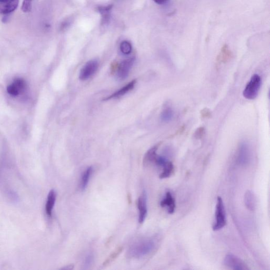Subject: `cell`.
<instances>
[{
  "instance_id": "13",
  "label": "cell",
  "mask_w": 270,
  "mask_h": 270,
  "mask_svg": "<svg viewBox=\"0 0 270 270\" xmlns=\"http://www.w3.org/2000/svg\"><path fill=\"white\" fill-rule=\"evenodd\" d=\"M136 84V80H133L131 81L125 86L123 87L121 89L119 90V91H117L113 94L111 95L108 97V98H105L104 99H103V100H108L114 98H121V97L126 94L130 91H131V90L133 89Z\"/></svg>"
},
{
  "instance_id": "23",
  "label": "cell",
  "mask_w": 270,
  "mask_h": 270,
  "mask_svg": "<svg viewBox=\"0 0 270 270\" xmlns=\"http://www.w3.org/2000/svg\"><path fill=\"white\" fill-rule=\"evenodd\" d=\"M33 0H24L22 9L25 13L29 12L32 10Z\"/></svg>"
},
{
  "instance_id": "3",
  "label": "cell",
  "mask_w": 270,
  "mask_h": 270,
  "mask_svg": "<svg viewBox=\"0 0 270 270\" xmlns=\"http://www.w3.org/2000/svg\"><path fill=\"white\" fill-rule=\"evenodd\" d=\"M135 245L131 248V254L140 257L151 252L155 247V242L151 239L142 240L139 245Z\"/></svg>"
},
{
  "instance_id": "20",
  "label": "cell",
  "mask_w": 270,
  "mask_h": 270,
  "mask_svg": "<svg viewBox=\"0 0 270 270\" xmlns=\"http://www.w3.org/2000/svg\"><path fill=\"white\" fill-rule=\"evenodd\" d=\"M113 6L112 5L106 6L99 7L98 10L102 16V23L105 25L108 23L109 20L110 10L112 9Z\"/></svg>"
},
{
  "instance_id": "17",
  "label": "cell",
  "mask_w": 270,
  "mask_h": 270,
  "mask_svg": "<svg viewBox=\"0 0 270 270\" xmlns=\"http://www.w3.org/2000/svg\"><path fill=\"white\" fill-rule=\"evenodd\" d=\"M93 172V168L92 166H90L85 171L83 172L81 180H80V189L82 191H85L88 184L90 178L92 176Z\"/></svg>"
},
{
  "instance_id": "25",
  "label": "cell",
  "mask_w": 270,
  "mask_h": 270,
  "mask_svg": "<svg viewBox=\"0 0 270 270\" xmlns=\"http://www.w3.org/2000/svg\"><path fill=\"white\" fill-rule=\"evenodd\" d=\"M200 115L203 119H210L212 116L211 111L209 108H205L200 110Z\"/></svg>"
},
{
  "instance_id": "4",
  "label": "cell",
  "mask_w": 270,
  "mask_h": 270,
  "mask_svg": "<svg viewBox=\"0 0 270 270\" xmlns=\"http://www.w3.org/2000/svg\"><path fill=\"white\" fill-rule=\"evenodd\" d=\"M251 160V153L250 147L246 143H242L238 147L235 161L242 167H245Z\"/></svg>"
},
{
  "instance_id": "11",
  "label": "cell",
  "mask_w": 270,
  "mask_h": 270,
  "mask_svg": "<svg viewBox=\"0 0 270 270\" xmlns=\"http://www.w3.org/2000/svg\"><path fill=\"white\" fill-rule=\"evenodd\" d=\"M160 205L162 207H166L169 214L174 213L176 209L175 200L170 192L166 193L165 197L162 200Z\"/></svg>"
},
{
  "instance_id": "5",
  "label": "cell",
  "mask_w": 270,
  "mask_h": 270,
  "mask_svg": "<svg viewBox=\"0 0 270 270\" xmlns=\"http://www.w3.org/2000/svg\"><path fill=\"white\" fill-rule=\"evenodd\" d=\"M224 264L225 266L232 270H248L250 269L243 260L231 254L226 255Z\"/></svg>"
},
{
  "instance_id": "19",
  "label": "cell",
  "mask_w": 270,
  "mask_h": 270,
  "mask_svg": "<svg viewBox=\"0 0 270 270\" xmlns=\"http://www.w3.org/2000/svg\"><path fill=\"white\" fill-rule=\"evenodd\" d=\"M174 116V111L172 107L166 105L163 109L161 114V120L164 123H169Z\"/></svg>"
},
{
  "instance_id": "14",
  "label": "cell",
  "mask_w": 270,
  "mask_h": 270,
  "mask_svg": "<svg viewBox=\"0 0 270 270\" xmlns=\"http://www.w3.org/2000/svg\"><path fill=\"white\" fill-rule=\"evenodd\" d=\"M245 204L246 208L250 211H254L257 207V199L253 191L248 190L245 195Z\"/></svg>"
},
{
  "instance_id": "22",
  "label": "cell",
  "mask_w": 270,
  "mask_h": 270,
  "mask_svg": "<svg viewBox=\"0 0 270 270\" xmlns=\"http://www.w3.org/2000/svg\"><path fill=\"white\" fill-rule=\"evenodd\" d=\"M120 49L123 54L128 55L132 51V46L128 41H123L121 44Z\"/></svg>"
},
{
  "instance_id": "1",
  "label": "cell",
  "mask_w": 270,
  "mask_h": 270,
  "mask_svg": "<svg viewBox=\"0 0 270 270\" xmlns=\"http://www.w3.org/2000/svg\"><path fill=\"white\" fill-rule=\"evenodd\" d=\"M261 86V78L260 76L258 74L253 75L243 92L244 98L249 100H253L257 98Z\"/></svg>"
},
{
  "instance_id": "24",
  "label": "cell",
  "mask_w": 270,
  "mask_h": 270,
  "mask_svg": "<svg viewBox=\"0 0 270 270\" xmlns=\"http://www.w3.org/2000/svg\"><path fill=\"white\" fill-rule=\"evenodd\" d=\"M205 134V129L203 127L198 128L195 131V138L197 140H200L204 136Z\"/></svg>"
},
{
  "instance_id": "27",
  "label": "cell",
  "mask_w": 270,
  "mask_h": 270,
  "mask_svg": "<svg viewBox=\"0 0 270 270\" xmlns=\"http://www.w3.org/2000/svg\"><path fill=\"white\" fill-rule=\"evenodd\" d=\"M153 1L158 4H162L167 1V0H153Z\"/></svg>"
},
{
  "instance_id": "7",
  "label": "cell",
  "mask_w": 270,
  "mask_h": 270,
  "mask_svg": "<svg viewBox=\"0 0 270 270\" xmlns=\"http://www.w3.org/2000/svg\"><path fill=\"white\" fill-rule=\"evenodd\" d=\"M135 60V58L132 57L121 62L117 69V77L118 78L123 80L128 77L130 69L134 64Z\"/></svg>"
},
{
  "instance_id": "6",
  "label": "cell",
  "mask_w": 270,
  "mask_h": 270,
  "mask_svg": "<svg viewBox=\"0 0 270 270\" xmlns=\"http://www.w3.org/2000/svg\"><path fill=\"white\" fill-rule=\"evenodd\" d=\"M98 62L96 60H92L87 62L86 64L81 69L79 74V79L85 81L91 78L98 71Z\"/></svg>"
},
{
  "instance_id": "15",
  "label": "cell",
  "mask_w": 270,
  "mask_h": 270,
  "mask_svg": "<svg viewBox=\"0 0 270 270\" xmlns=\"http://www.w3.org/2000/svg\"><path fill=\"white\" fill-rule=\"evenodd\" d=\"M56 193L54 190H51L48 194L47 203L46 205V212L48 217L52 216V211L56 200Z\"/></svg>"
},
{
  "instance_id": "28",
  "label": "cell",
  "mask_w": 270,
  "mask_h": 270,
  "mask_svg": "<svg viewBox=\"0 0 270 270\" xmlns=\"http://www.w3.org/2000/svg\"><path fill=\"white\" fill-rule=\"evenodd\" d=\"M74 268V266L73 265H70L65 267L64 268H62V269L70 270H73Z\"/></svg>"
},
{
  "instance_id": "8",
  "label": "cell",
  "mask_w": 270,
  "mask_h": 270,
  "mask_svg": "<svg viewBox=\"0 0 270 270\" xmlns=\"http://www.w3.org/2000/svg\"><path fill=\"white\" fill-rule=\"evenodd\" d=\"M147 193L144 191L142 195L138 197L137 201V206L139 210V223L142 224L144 222L147 216Z\"/></svg>"
},
{
  "instance_id": "2",
  "label": "cell",
  "mask_w": 270,
  "mask_h": 270,
  "mask_svg": "<svg viewBox=\"0 0 270 270\" xmlns=\"http://www.w3.org/2000/svg\"><path fill=\"white\" fill-rule=\"evenodd\" d=\"M226 216L224 204L222 198L220 196L217 198L216 211V221L213 226V230L218 231L226 225Z\"/></svg>"
},
{
  "instance_id": "16",
  "label": "cell",
  "mask_w": 270,
  "mask_h": 270,
  "mask_svg": "<svg viewBox=\"0 0 270 270\" xmlns=\"http://www.w3.org/2000/svg\"><path fill=\"white\" fill-rule=\"evenodd\" d=\"M232 58V52L227 45H224L218 55L217 61L219 64H225Z\"/></svg>"
},
{
  "instance_id": "10",
  "label": "cell",
  "mask_w": 270,
  "mask_h": 270,
  "mask_svg": "<svg viewBox=\"0 0 270 270\" xmlns=\"http://www.w3.org/2000/svg\"><path fill=\"white\" fill-rule=\"evenodd\" d=\"M26 84L24 80L17 78L7 88L8 94L13 97H16L22 93L25 88Z\"/></svg>"
},
{
  "instance_id": "9",
  "label": "cell",
  "mask_w": 270,
  "mask_h": 270,
  "mask_svg": "<svg viewBox=\"0 0 270 270\" xmlns=\"http://www.w3.org/2000/svg\"><path fill=\"white\" fill-rule=\"evenodd\" d=\"M19 4V0H0V14L9 15L17 9Z\"/></svg>"
},
{
  "instance_id": "21",
  "label": "cell",
  "mask_w": 270,
  "mask_h": 270,
  "mask_svg": "<svg viewBox=\"0 0 270 270\" xmlns=\"http://www.w3.org/2000/svg\"><path fill=\"white\" fill-rule=\"evenodd\" d=\"M123 250V246H119L117 247L116 250L109 256L107 259L103 262L102 266L103 267H107L111 263L114 261Z\"/></svg>"
},
{
  "instance_id": "12",
  "label": "cell",
  "mask_w": 270,
  "mask_h": 270,
  "mask_svg": "<svg viewBox=\"0 0 270 270\" xmlns=\"http://www.w3.org/2000/svg\"><path fill=\"white\" fill-rule=\"evenodd\" d=\"M161 143H158L154 147L149 149L145 154L143 159V164L145 166H148L152 163H155L156 158L158 156L157 151L160 147Z\"/></svg>"
},
{
  "instance_id": "18",
  "label": "cell",
  "mask_w": 270,
  "mask_h": 270,
  "mask_svg": "<svg viewBox=\"0 0 270 270\" xmlns=\"http://www.w3.org/2000/svg\"><path fill=\"white\" fill-rule=\"evenodd\" d=\"M163 172L160 174V178L165 179L171 176L174 172V166L172 162L168 161L163 166Z\"/></svg>"
},
{
  "instance_id": "26",
  "label": "cell",
  "mask_w": 270,
  "mask_h": 270,
  "mask_svg": "<svg viewBox=\"0 0 270 270\" xmlns=\"http://www.w3.org/2000/svg\"><path fill=\"white\" fill-rule=\"evenodd\" d=\"M93 257L92 255H89L88 256L85 263H86V266L90 265L91 264L92 261H93Z\"/></svg>"
}]
</instances>
